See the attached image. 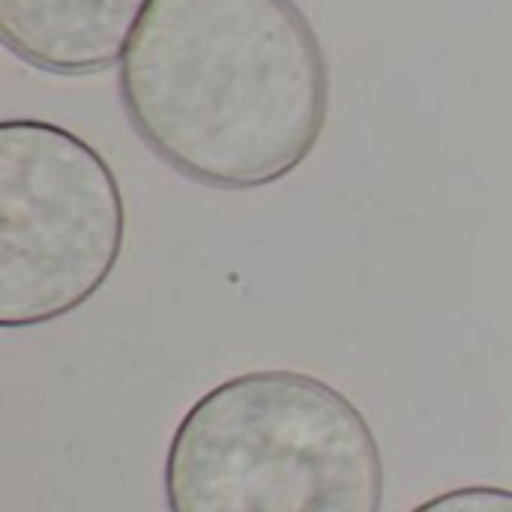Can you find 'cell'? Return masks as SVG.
<instances>
[{"label":"cell","instance_id":"obj_1","mask_svg":"<svg viewBox=\"0 0 512 512\" xmlns=\"http://www.w3.org/2000/svg\"><path fill=\"white\" fill-rule=\"evenodd\" d=\"M117 90L168 168L222 192L294 174L330 114L327 57L294 0H150Z\"/></svg>","mask_w":512,"mask_h":512},{"label":"cell","instance_id":"obj_2","mask_svg":"<svg viewBox=\"0 0 512 512\" xmlns=\"http://www.w3.org/2000/svg\"><path fill=\"white\" fill-rule=\"evenodd\" d=\"M168 512H381L384 459L333 384L255 369L180 417L162 468Z\"/></svg>","mask_w":512,"mask_h":512},{"label":"cell","instance_id":"obj_3","mask_svg":"<svg viewBox=\"0 0 512 512\" xmlns=\"http://www.w3.org/2000/svg\"><path fill=\"white\" fill-rule=\"evenodd\" d=\"M126 243V204L105 156L33 117L0 123V327L30 330L87 306Z\"/></svg>","mask_w":512,"mask_h":512},{"label":"cell","instance_id":"obj_4","mask_svg":"<svg viewBox=\"0 0 512 512\" xmlns=\"http://www.w3.org/2000/svg\"><path fill=\"white\" fill-rule=\"evenodd\" d=\"M150 0H0V39L33 69L90 75L123 60Z\"/></svg>","mask_w":512,"mask_h":512},{"label":"cell","instance_id":"obj_5","mask_svg":"<svg viewBox=\"0 0 512 512\" xmlns=\"http://www.w3.org/2000/svg\"><path fill=\"white\" fill-rule=\"evenodd\" d=\"M411 512H512V489L462 486L417 504Z\"/></svg>","mask_w":512,"mask_h":512}]
</instances>
